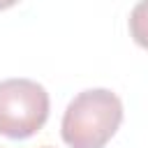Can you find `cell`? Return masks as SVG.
<instances>
[{"label":"cell","instance_id":"obj_1","mask_svg":"<svg viewBox=\"0 0 148 148\" xmlns=\"http://www.w3.org/2000/svg\"><path fill=\"white\" fill-rule=\"evenodd\" d=\"M123 123V102L109 88L81 90L65 109L60 134L69 148H104Z\"/></svg>","mask_w":148,"mask_h":148},{"label":"cell","instance_id":"obj_2","mask_svg":"<svg viewBox=\"0 0 148 148\" xmlns=\"http://www.w3.org/2000/svg\"><path fill=\"white\" fill-rule=\"evenodd\" d=\"M49 92L32 79L0 81V134L7 139H28L37 134L49 118Z\"/></svg>","mask_w":148,"mask_h":148},{"label":"cell","instance_id":"obj_3","mask_svg":"<svg viewBox=\"0 0 148 148\" xmlns=\"http://www.w3.org/2000/svg\"><path fill=\"white\" fill-rule=\"evenodd\" d=\"M130 35L132 39L148 51V0H139L134 5V9L130 12Z\"/></svg>","mask_w":148,"mask_h":148},{"label":"cell","instance_id":"obj_4","mask_svg":"<svg viewBox=\"0 0 148 148\" xmlns=\"http://www.w3.org/2000/svg\"><path fill=\"white\" fill-rule=\"evenodd\" d=\"M16 2H18V0H0V12H2V9H9V7H14Z\"/></svg>","mask_w":148,"mask_h":148},{"label":"cell","instance_id":"obj_5","mask_svg":"<svg viewBox=\"0 0 148 148\" xmlns=\"http://www.w3.org/2000/svg\"><path fill=\"white\" fill-rule=\"evenodd\" d=\"M42 148H51V146H42Z\"/></svg>","mask_w":148,"mask_h":148}]
</instances>
